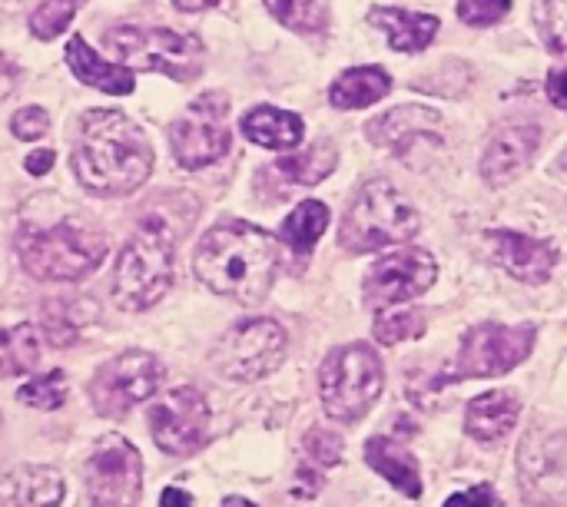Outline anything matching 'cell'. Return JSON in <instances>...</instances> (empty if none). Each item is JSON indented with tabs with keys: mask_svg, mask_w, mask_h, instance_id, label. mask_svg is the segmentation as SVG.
Returning a JSON list of instances; mask_svg holds the SVG:
<instances>
[{
	"mask_svg": "<svg viewBox=\"0 0 567 507\" xmlns=\"http://www.w3.org/2000/svg\"><path fill=\"white\" fill-rule=\"evenodd\" d=\"M110 43L130 70L166 73L179 83H189L206 66V46L193 33H176L169 27H113Z\"/></svg>",
	"mask_w": 567,
	"mask_h": 507,
	"instance_id": "cell-7",
	"label": "cell"
},
{
	"mask_svg": "<svg viewBox=\"0 0 567 507\" xmlns=\"http://www.w3.org/2000/svg\"><path fill=\"white\" fill-rule=\"evenodd\" d=\"M179 10H186V13H196V10H209V7H216V3H223V0H173Z\"/></svg>",
	"mask_w": 567,
	"mask_h": 507,
	"instance_id": "cell-43",
	"label": "cell"
},
{
	"mask_svg": "<svg viewBox=\"0 0 567 507\" xmlns=\"http://www.w3.org/2000/svg\"><path fill=\"white\" fill-rule=\"evenodd\" d=\"M518 485L532 507L567 505V432H528L518 445Z\"/></svg>",
	"mask_w": 567,
	"mask_h": 507,
	"instance_id": "cell-12",
	"label": "cell"
},
{
	"mask_svg": "<svg viewBox=\"0 0 567 507\" xmlns=\"http://www.w3.org/2000/svg\"><path fill=\"white\" fill-rule=\"evenodd\" d=\"M17 80H20V70H17L7 56H0V103L13 93Z\"/></svg>",
	"mask_w": 567,
	"mask_h": 507,
	"instance_id": "cell-41",
	"label": "cell"
},
{
	"mask_svg": "<svg viewBox=\"0 0 567 507\" xmlns=\"http://www.w3.org/2000/svg\"><path fill=\"white\" fill-rule=\"evenodd\" d=\"M369 23L385 30L389 43L402 53H419L425 50L435 33H439V17L435 13H415L402 7H375L369 13Z\"/></svg>",
	"mask_w": 567,
	"mask_h": 507,
	"instance_id": "cell-22",
	"label": "cell"
},
{
	"mask_svg": "<svg viewBox=\"0 0 567 507\" xmlns=\"http://www.w3.org/2000/svg\"><path fill=\"white\" fill-rule=\"evenodd\" d=\"M50 130V116L43 106H23L13 120H10V133L17 139H40Z\"/></svg>",
	"mask_w": 567,
	"mask_h": 507,
	"instance_id": "cell-37",
	"label": "cell"
},
{
	"mask_svg": "<svg viewBox=\"0 0 567 507\" xmlns=\"http://www.w3.org/2000/svg\"><path fill=\"white\" fill-rule=\"evenodd\" d=\"M159 507H193V501H189V495H186V492H179V488H166V492H163V498H159Z\"/></svg>",
	"mask_w": 567,
	"mask_h": 507,
	"instance_id": "cell-42",
	"label": "cell"
},
{
	"mask_svg": "<svg viewBox=\"0 0 567 507\" xmlns=\"http://www.w3.org/2000/svg\"><path fill=\"white\" fill-rule=\"evenodd\" d=\"M389 90H392V76L382 66H352L332 83L329 100L339 110H362L379 103Z\"/></svg>",
	"mask_w": 567,
	"mask_h": 507,
	"instance_id": "cell-25",
	"label": "cell"
},
{
	"mask_svg": "<svg viewBox=\"0 0 567 507\" xmlns=\"http://www.w3.org/2000/svg\"><path fill=\"white\" fill-rule=\"evenodd\" d=\"M40 342L27 322L3 325L0 322V375H23L37 365Z\"/></svg>",
	"mask_w": 567,
	"mask_h": 507,
	"instance_id": "cell-28",
	"label": "cell"
},
{
	"mask_svg": "<svg viewBox=\"0 0 567 507\" xmlns=\"http://www.w3.org/2000/svg\"><path fill=\"white\" fill-rule=\"evenodd\" d=\"M535 349V325H475L462 339V355L455 375L462 379H495L518 369Z\"/></svg>",
	"mask_w": 567,
	"mask_h": 507,
	"instance_id": "cell-14",
	"label": "cell"
},
{
	"mask_svg": "<svg viewBox=\"0 0 567 507\" xmlns=\"http://www.w3.org/2000/svg\"><path fill=\"white\" fill-rule=\"evenodd\" d=\"M229 100L226 93L196 96L186 113L169 126V146L179 166L203 169L229 153Z\"/></svg>",
	"mask_w": 567,
	"mask_h": 507,
	"instance_id": "cell-9",
	"label": "cell"
},
{
	"mask_svg": "<svg viewBox=\"0 0 567 507\" xmlns=\"http://www.w3.org/2000/svg\"><path fill=\"white\" fill-rule=\"evenodd\" d=\"M63 478L47 465H20L0 478V507H60Z\"/></svg>",
	"mask_w": 567,
	"mask_h": 507,
	"instance_id": "cell-19",
	"label": "cell"
},
{
	"mask_svg": "<svg viewBox=\"0 0 567 507\" xmlns=\"http://www.w3.org/2000/svg\"><path fill=\"white\" fill-rule=\"evenodd\" d=\"M365 136L392 153H409L419 139H442V116L429 106H395L365 126Z\"/></svg>",
	"mask_w": 567,
	"mask_h": 507,
	"instance_id": "cell-18",
	"label": "cell"
},
{
	"mask_svg": "<svg viewBox=\"0 0 567 507\" xmlns=\"http://www.w3.org/2000/svg\"><path fill=\"white\" fill-rule=\"evenodd\" d=\"M492 259L518 282H545L558 262V249L545 239H532L525 232H505L495 229L488 232Z\"/></svg>",
	"mask_w": 567,
	"mask_h": 507,
	"instance_id": "cell-17",
	"label": "cell"
},
{
	"mask_svg": "<svg viewBox=\"0 0 567 507\" xmlns=\"http://www.w3.org/2000/svg\"><path fill=\"white\" fill-rule=\"evenodd\" d=\"M163 382V365L150 352H123L96 369L90 382V402L100 415L120 418L133 405L153 399Z\"/></svg>",
	"mask_w": 567,
	"mask_h": 507,
	"instance_id": "cell-11",
	"label": "cell"
},
{
	"mask_svg": "<svg viewBox=\"0 0 567 507\" xmlns=\"http://www.w3.org/2000/svg\"><path fill=\"white\" fill-rule=\"evenodd\" d=\"M286 355V329L276 319H249L233 325L216 352L213 365L229 382H259L279 369Z\"/></svg>",
	"mask_w": 567,
	"mask_h": 507,
	"instance_id": "cell-8",
	"label": "cell"
},
{
	"mask_svg": "<svg viewBox=\"0 0 567 507\" xmlns=\"http://www.w3.org/2000/svg\"><path fill=\"white\" fill-rule=\"evenodd\" d=\"M47 169H53V149H33V153H27V173L30 176H43Z\"/></svg>",
	"mask_w": 567,
	"mask_h": 507,
	"instance_id": "cell-40",
	"label": "cell"
},
{
	"mask_svg": "<svg viewBox=\"0 0 567 507\" xmlns=\"http://www.w3.org/2000/svg\"><path fill=\"white\" fill-rule=\"evenodd\" d=\"M439 279V262L425 249H395L382 256L362 286V296L372 309H392L429 292Z\"/></svg>",
	"mask_w": 567,
	"mask_h": 507,
	"instance_id": "cell-15",
	"label": "cell"
},
{
	"mask_svg": "<svg viewBox=\"0 0 567 507\" xmlns=\"http://www.w3.org/2000/svg\"><path fill=\"white\" fill-rule=\"evenodd\" d=\"M558 169H561V173H567V149L561 153V156H558Z\"/></svg>",
	"mask_w": 567,
	"mask_h": 507,
	"instance_id": "cell-45",
	"label": "cell"
},
{
	"mask_svg": "<svg viewBox=\"0 0 567 507\" xmlns=\"http://www.w3.org/2000/svg\"><path fill=\"white\" fill-rule=\"evenodd\" d=\"M219 507H256V505H252V501H246V498H236V495H233V498H226Z\"/></svg>",
	"mask_w": 567,
	"mask_h": 507,
	"instance_id": "cell-44",
	"label": "cell"
},
{
	"mask_svg": "<svg viewBox=\"0 0 567 507\" xmlns=\"http://www.w3.org/2000/svg\"><path fill=\"white\" fill-rule=\"evenodd\" d=\"M73 173L86 193L126 196L153 173V146L146 133L120 110H90L80 120L73 146Z\"/></svg>",
	"mask_w": 567,
	"mask_h": 507,
	"instance_id": "cell-1",
	"label": "cell"
},
{
	"mask_svg": "<svg viewBox=\"0 0 567 507\" xmlns=\"http://www.w3.org/2000/svg\"><path fill=\"white\" fill-rule=\"evenodd\" d=\"M86 492L93 507H140L143 462L123 435H106L86 458Z\"/></svg>",
	"mask_w": 567,
	"mask_h": 507,
	"instance_id": "cell-10",
	"label": "cell"
},
{
	"mask_svg": "<svg viewBox=\"0 0 567 507\" xmlns=\"http://www.w3.org/2000/svg\"><path fill=\"white\" fill-rule=\"evenodd\" d=\"M266 10L289 30L319 33L326 27V10L319 0H266Z\"/></svg>",
	"mask_w": 567,
	"mask_h": 507,
	"instance_id": "cell-30",
	"label": "cell"
},
{
	"mask_svg": "<svg viewBox=\"0 0 567 507\" xmlns=\"http://www.w3.org/2000/svg\"><path fill=\"white\" fill-rule=\"evenodd\" d=\"M279 266V249L269 232L252 223H219L196 249L193 269L206 289L239 306H256L269 296Z\"/></svg>",
	"mask_w": 567,
	"mask_h": 507,
	"instance_id": "cell-2",
	"label": "cell"
},
{
	"mask_svg": "<svg viewBox=\"0 0 567 507\" xmlns=\"http://www.w3.org/2000/svg\"><path fill=\"white\" fill-rule=\"evenodd\" d=\"M419 213L405 203V196L389 183V179H369L346 219H342V232L339 242L349 252H375L385 246H402L412 242L419 236Z\"/></svg>",
	"mask_w": 567,
	"mask_h": 507,
	"instance_id": "cell-5",
	"label": "cell"
},
{
	"mask_svg": "<svg viewBox=\"0 0 567 507\" xmlns=\"http://www.w3.org/2000/svg\"><path fill=\"white\" fill-rule=\"evenodd\" d=\"M66 63H70V73L90 86V90H100V93H113V96H126L133 93L136 86V76L130 66L123 63H106L103 56L93 53V46L80 37H73L66 43Z\"/></svg>",
	"mask_w": 567,
	"mask_h": 507,
	"instance_id": "cell-20",
	"label": "cell"
},
{
	"mask_svg": "<svg viewBox=\"0 0 567 507\" xmlns=\"http://www.w3.org/2000/svg\"><path fill=\"white\" fill-rule=\"evenodd\" d=\"M375 342L382 345H399L409 339H419L425 332V312L422 309H399V312H382L375 319Z\"/></svg>",
	"mask_w": 567,
	"mask_h": 507,
	"instance_id": "cell-31",
	"label": "cell"
},
{
	"mask_svg": "<svg viewBox=\"0 0 567 507\" xmlns=\"http://www.w3.org/2000/svg\"><path fill=\"white\" fill-rule=\"evenodd\" d=\"M326 226H329V206L319 203V199H306V203H299V206L286 216L279 236H282V242H286L292 252L306 256V252H312V246L319 242V236L326 232Z\"/></svg>",
	"mask_w": 567,
	"mask_h": 507,
	"instance_id": "cell-27",
	"label": "cell"
},
{
	"mask_svg": "<svg viewBox=\"0 0 567 507\" xmlns=\"http://www.w3.org/2000/svg\"><path fill=\"white\" fill-rule=\"evenodd\" d=\"M96 319V309L90 306V299H47L43 306V335L50 345L66 349L73 345L86 325Z\"/></svg>",
	"mask_w": 567,
	"mask_h": 507,
	"instance_id": "cell-26",
	"label": "cell"
},
{
	"mask_svg": "<svg viewBox=\"0 0 567 507\" xmlns=\"http://www.w3.org/2000/svg\"><path fill=\"white\" fill-rule=\"evenodd\" d=\"M542 27H545L548 46L567 56V0H545Z\"/></svg>",
	"mask_w": 567,
	"mask_h": 507,
	"instance_id": "cell-35",
	"label": "cell"
},
{
	"mask_svg": "<svg viewBox=\"0 0 567 507\" xmlns=\"http://www.w3.org/2000/svg\"><path fill=\"white\" fill-rule=\"evenodd\" d=\"M365 462L372 472H379L392 488H399L405 498H419L422 495V475L415 458L389 435H375L365 445Z\"/></svg>",
	"mask_w": 567,
	"mask_h": 507,
	"instance_id": "cell-23",
	"label": "cell"
},
{
	"mask_svg": "<svg viewBox=\"0 0 567 507\" xmlns=\"http://www.w3.org/2000/svg\"><path fill=\"white\" fill-rule=\"evenodd\" d=\"M518 415H522L518 395H512V392H485V395L468 402V408H465V432L475 442H482V445L502 442L505 435L515 432Z\"/></svg>",
	"mask_w": 567,
	"mask_h": 507,
	"instance_id": "cell-21",
	"label": "cell"
},
{
	"mask_svg": "<svg viewBox=\"0 0 567 507\" xmlns=\"http://www.w3.org/2000/svg\"><path fill=\"white\" fill-rule=\"evenodd\" d=\"M538 146H542V130L532 123L498 130L482 156V179L488 186H508L532 166Z\"/></svg>",
	"mask_w": 567,
	"mask_h": 507,
	"instance_id": "cell-16",
	"label": "cell"
},
{
	"mask_svg": "<svg viewBox=\"0 0 567 507\" xmlns=\"http://www.w3.org/2000/svg\"><path fill=\"white\" fill-rule=\"evenodd\" d=\"M17 256L27 276L40 282H76L106 259V236L66 219L50 229H23Z\"/></svg>",
	"mask_w": 567,
	"mask_h": 507,
	"instance_id": "cell-4",
	"label": "cell"
},
{
	"mask_svg": "<svg viewBox=\"0 0 567 507\" xmlns=\"http://www.w3.org/2000/svg\"><path fill=\"white\" fill-rule=\"evenodd\" d=\"M512 10V0H458V17L468 27H492L505 20Z\"/></svg>",
	"mask_w": 567,
	"mask_h": 507,
	"instance_id": "cell-34",
	"label": "cell"
},
{
	"mask_svg": "<svg viewBox=\"0 0 567 507\" xmlns=\"http://www.w3.org/2000/svg\"><path fill=\"white\" fill-rule=\"evenodd\" d=\"M17 399L37 412H56L66 402V375L63 372H47L40 379H30L27 385L17 389Z\"/></svg>",
	"mask_w": 567,
	"mask_h": 507,
	"instance_id": "cell-32",
	"label": "cell"
},
{
	"mask_svg": "<svg viewBox=\"0 0 567 507\" xmlns=\"http://www.w3.org/2000/svg\"><path fill=\"white\" fill-rule=\"evenodd\" d=\"M306 452H309V458L319 462L322 468H332V465L342 462V438L332 435V432H326V428H312V432L306 435Z\"/></svg>",
	"mask_w": 567,
	"mask_h": 507,
	"instance_id": "cell-36",
	"label": "cell"
},
{
	"mask_svg": "<svg viewBox=\"0 0 567 507\" xmlns=\"http://www.w3.org/2000/svg\"><path fill=\"white\" fill-rule=\"evenodd\" d=\"M445 507H505L502 505V498L495 495V488L492 485H475V488H465V492H458V495H452Z\"/></svg>",
	"mask_w": 567,
	"mask_h": 507,
	"instance_id": "cell-38",
	"label": "cell"
},
{
	"mask_svg": "<svg viewBox=\"0 0 567 507\" xmlns=\"http://www.w3.org/2000/svg\"><path fill=\"white\" fill-rule=\"evenodd\" d=\"M548 96L558 110H567V63L548 73Z\"/></svg>",
	"mask_w": 567,
	"mask_h": 507,
	"instance_id": "cell-39",
	"label": "cell"
},
{
	"mask_svg": "<svg viewBox=\"0 0 567 507\" xmlns=\"http://www.w3.org/2000/svg\"><path fill=\"white\" fill-rule=\"evenodd\" d=\"M209 402L199 389H176L150 408L153 442L166 455H193L209 442Z\"/></svg>",
	"mask_w": 567,
	"mask_h": 507,
	"instance_id": "cell-13",
	"label": "cell"
},
{
	"mask_svg": "<svg viewBox=\"0 0 567 507\" xmlns=\"http://www.w3.org/2000/svg\"><path fill=\"white\" fill-rule=\"evenodd\" d=\"M336 163H339V149H336L329 139H322V143H312L306 153H296V156L279 159L276 169H279L286 179H292V183L316 186V183H322V179L336 169Z\"/></svg>",
	"mask_w": 567,
	"mask_h": 507,
	"instance_id": "cell-29",
	"label": "cell"
},
{
	"mask_svg": "<svg viewBox=\"0 0 567 507\" xmlns=\"http://www.w3.org/2000/svg\"><path fill=\"white\" fill-rule=\"evenodd\" d=\"M80 7H83V0H43V3L33 10V17H30V33H33L37 40H53V37H60V33L70 27V20L76 17Z\"/></svg>",
	"mask_w": 567,
	"mask_h": 507,
	"instance_id": "cell-33",
	"label": "cell"
},
{
	"mask_svg": "<svg viewBox=\"0 0 567 507\" xmlns=\"http://www.w3.org/2000/svg\"><path fill=\"white\" fill-rule=\"evenodd\" d=\"M302 133H306L302 120L276 106H256L243 120V136L266 149H296L302 143Z\"/></svg>",
	"mask_w": 567,
	"mask_h": 507,
	"instance_id": "cell-24",
	"label": "cell"
},
{
	"mask_svg": "<svg viewBox=\"0 0 567 507\" xmlns=\"http://www.w3.org/2000/svg\"><path fill=\"white\" fill-rule=\"evenodd\" d=\"M179 229L166 213H146L136 223L113 269V302L120 309L143 312L169 292Z\"/></svg>",
	"mask_w": 567,
	"mask_h": 507,
	"instance_id": "cell-3",
	"label": "cell"
},
{
	"mask_svg": "<svg viewBox=\"0 0 567 507\" xmlns=\"http://www.w3.org/2000/svg\"><path fill=\"white\" fill-rule=\"evenodd\" d=\"M385 389V369L382 359L355 342V345H342L336 349L319 372V399L329 418L352 425L359 418L369 415V408L379 402Z\"/></svg>",
	"mask_w": 567,
	"mask_h": 507,
	"instance_id": "cell-6",
	"label": "cell"
}]
</instances>
